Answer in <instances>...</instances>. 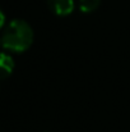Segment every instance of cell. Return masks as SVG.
<instances>
[{
  "label": "cell",
  "mask_w": 130,
  "mask_h": 132,
  "mask_svg": "<svg viewBox=\"0 0 130 132\" xmlns=\"http://www.w3.org/2000/svg\"><path fill=\"white\" fill-rule=\"evenodd\" d=\"M47 4L57 15H68L74 9V0H47Z\"/></svg>",
  "instance_id": "2"
},
{
  "label": "cell",
  "mask_w": 130,
  "mask_h": 132,
  "mask_svg": "<svg viewBox=\"0 0 130 132\" xmlns=\"http://www.w3.org/2000/svg\"><path fill=\"white\" fill-rule=\"evenodd\" d=\"M101 4V0H79V9L83 13H91L96 10Z\"/></svg>",
  "instance_id": "4"
},
{
  "label": "cell",
  "mask_w": 130,
  "mask_h": 132,
  "mask_svg": "<svg viewBox=\"0 0 130 132\" xmlns=\"http://www.w3.org/2000/svg\"><path fill=\"white\" fill-rule=\"evenodd\" d=\"M33 41V31L31 26L22 21V19H14L12 21L1 37V45L14 53H22L26 51Z\"/></svg>",
  "instance_id": "1"
},
{
  "label": "cell",
  "mask_w": 130,
  "mask_h": 132,
  "mask_svg": "<svg viewBox=\"0 0 130 132\" xmlns=\"http://www.w3.org/2000/svg\"><path fill=\"white\" fill-rule=\"evenodd\" d=\"M0 44H1V40H0Z\"/></svg>",
  "instance_id": "6"
},
{
  "label": "cell",
  "mask_w": 130,
  "mask_h": 132,
  "mask_svg": "<svg viewBox=\"0 0 130 132\" xmlns=\"http://www.w3.org/2000/svg\"><path fill=\"white\" fill-rule=\"evenodd\" d=\"M14 69V60L10 55L0 53V80H5Z\"/></svg>",
  "instance_id": "3"
},
{
  "label": "cell",
  "mask_w": 130,
  "mask_h": 132,
  "mask_svg": "<svg viewBox=\"0 0 130 132\" xmlns=\"http://www.w3.org/2000/svg\"><path fill=\"white\" fill-rule=\"evenodd\" d=\"M4 23H5V15H4V13L1 12V9H0V28L4 26Z\"/></svg>",
  "instance_id": "5"
}]
</instances>
